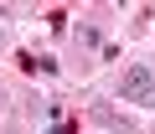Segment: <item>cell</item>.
I'll list each match as a JSON object with an SVG mask.
<instances>
[{
    "label": "cell",
    "mask_w": 155,
    "mask_h": 134,
    "mask_svg": "<svg viewBox=\"0 0 155 134\" xmlns=\"http://www.w3.org/2000/svg\"><path fill=\"white\" fill-rule=\"evenodd\" d=\"M119 98L124 103H145V108H155V72L150 67H124V78H119Z\"/></svg>",
    "instance_id": "1"
},
{
    "label": "cell",
    "mask_w": 155,
    "mask_h": 134,
    "mask_svg": "<svg viewBox=\"0 0 155 134\" xmlns=\"http://www.w3.org/2000/svg\"><path fill=\"white\" fill-rule=\"evenodd\" d=\"M93 119H98V124H109V129H119V134H129V129H134V119H129V113H114L109 103H93Z\"/></svg>",
    "instance_id": "2"
},
{
    "label": "cell",
    "mask_w": 155,
    "mask_h": 134,
    "mask_svg": "<svg viewBox=\"0 0 155 134\" xmlns=\"http://www.w3.org/2000/svg\"><path fill=\"white\" fill-rule=\"evenodd\" d=\"M0 46H5V31H0Z\"/></svg>",
    "instance_id": "3"
},
{
    "label": "cell",
    "mask_w": 155,
    "mask_h": 134,
    "mask_svg": "<svg viewBox=\"0 0 155 134\" xmlns=\"http://www.w3.org/2000/svg\"><path fill=\"white\" fill-rule=\"evenodd\" d=\"M0 103H5V88H0Z\"/></svg>",
    "instance_id": "4"
}]
</instances>
